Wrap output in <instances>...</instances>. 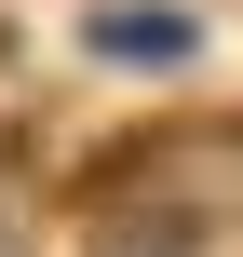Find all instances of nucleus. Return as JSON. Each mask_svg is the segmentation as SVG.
<instances>
[{
  "label": "nucleus",
  "mask_w": 243,
  "mask_h": 257,
  "mask_svg": "<svg viewBox=\"0 0 243 257\" xmlns=\"http://www.w3.org/2000/svg\"><path fill=\"white\" fill-rule=\"evenodd\" d=\"M216 149H243V108H162V122H122L108 149L68 163V203L108 217L122 190H149V176H176V163H216Z\"/></svg>",
  "instance_id": "1"
},
{
  "label": "nucleus",
  "mask_w": 243,
  "mask_h": 257,
  "mask_svg": "<svg viewBox=\"0 0 243 257\" xmlns=\"http://www.w3.org/2000/svg\"><path fill=\"white\" fill-rule=\"evenodd\" d=\"M216 244V203H149V230H108V257H203Z\"/></svg>",
  "instance_id": "2"
},
{
  "label": "nucleus",
  "mask_w": 243,
  "mask_h": 257,
  "mask_svg": "<svg viewBox=\"0 0 243 257\" xmlns=\"http://www.w3.org/2000/svg\"><path fill=\"white\" fill-rule=\"evenodd\" d=\"M108 54H189V14H95Z\"/></svg>",
  "instance_id": "3"
},
{
  "label": "nucleus",
  "mask_w": 243,
  "mask_h": 257,
  "mask_svg": "<svg viewBox=\"0 0 243 257\" xmlns=\"http://www.w3.org/2000/svg\"><path fill=\"white\" fill-rule=\"evenodd\" d=\"M0 68H14V14H0Z\"/></svg>",
  "instance_id": "4"
}]
</instances>
